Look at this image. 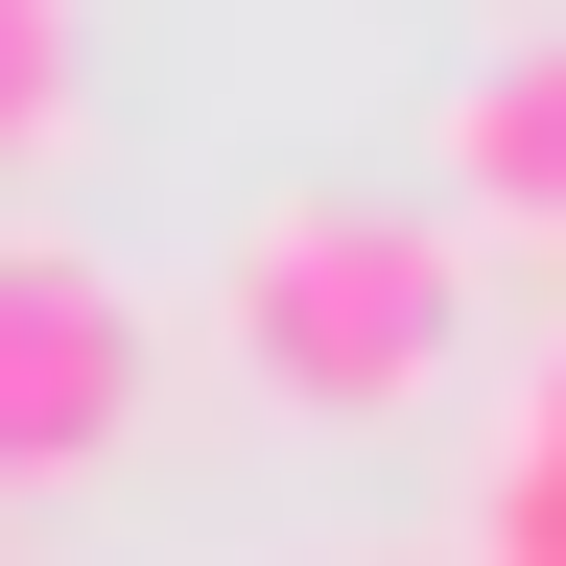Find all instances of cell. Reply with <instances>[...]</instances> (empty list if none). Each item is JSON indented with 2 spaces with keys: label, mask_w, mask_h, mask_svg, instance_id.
I'll return each instance as SVG.
<instances>
[{
  "label": "cell",
  "mask_w": 566,
  "mask_h": 566,
  "mask_svg": "<svg viewBox=\"0 0 566 566\" xmlns=\"http://www.w3.org/2000/svg\"><path fill=\"white\" fill-rule=\"evenodd\" d=\"M449 307H472V283H449V212H401V189H283L237 237V283H212L237 378L331 401V424H378V401L449 378Z\"/></svg>",
  "instance_id": "obj_1"
},
{
  "label": "cell",
  "mask_w": 566,
  "mask_h": 566,
  "mask_svg": "<svg viewBox=\"0 0 566 566\" xmlns=\"http://www.w3.org/2000/svg\"><path fill=\"white\" fill-rule=\"evenodd\" d=\"M118 424H142V283L0 212V472H95Z\"/></svg>",
  "instance_id": "obj_2"
},
{
  "label": "cell",
  "mask_w": 566,
  "mask_h": 566,
  "mask_svg": "<svg viewBox=\"0 0 566 566\" xmlns=\"http://www.w3.org/2000/svg\"><path fill=\"white\" fill-rule=\"evenodd\" d=\"M449 189L495 212V237H566V24H520V48L449 95Z\"/></svg>",
  "instance_id": "obj_3"
},
{
  "label": "cell",
  "mask_w": 566,
  "mask_h": 566,
  "mask_svg": "<svg viewBox=\"0 0 566 566\" xmlns=\"http://www.w3.org/2000/svg\"><path fill=\"white\" fill-rule=\"evenodd\" d=\"M71 142V0H0V189Z\"/></svg>",
  "instance_id": "obj_4"
},
{
  "label": "cell",
  "mask_w": 566,
  "mask_h": 566,
  "mask_svg": "<svg viewBox=\"0 0 566 566\" xmlns=\"http://www.w3.org/2000/svg\"><path fill=\"white\" fill-rule=\"evenodd\" d=\"M520 472H566V354H543V401H520Z\"/></svg>",
  "instance_id": "obj_5"
}]
</instances>
